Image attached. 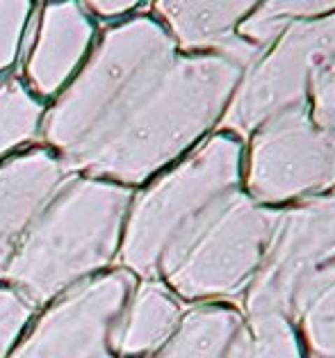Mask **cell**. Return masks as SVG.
<instances>
[{
    "mask_svg": "<svg viewBox=\"0 0 335 358\" xmlns=\"http://www.w3.org/2000/svg\"><path fill=\"white\" fill-rule=\"evenodd\" d=\"M242 69L183 53L146 3L101 28L80 71L48 103L39 146L76 173L137 189L215 133Z\"/></svg>",
    "mask_w": 335,
    "mask_h": 358,
    "instance_id": "cell-1",
    "label": "cell"
},
{
    "mask_svg": "<svg viewBox=\"0 0 335 358\" xmlns=\"http://www.w3.org/2000/svg\"><path fill=\"white\" fill-rule=\"evenodd\" d=\"M132 192L69 173L25 231L0 281L34 308L117 265Z\"/></svg>",
    "mask_w": 335,
    "mask_h": 358,
    "instance_id": "cell-2",
    "label": "cell"
},
{
    "mask_svg": "<svg viewBox=\"0 0 335 358\" xmlns=\"http://www.w3.org/2000/svg\"><path fill=\"white\" fill-rule=\"evenodd\" d=\"M244 142L215 130L171 167L132 192L117 265L155 278L164 251L228 192L242 187Z\"/></svg>",
    "mask_w": 335,
    "mask_h": 358,
    "instance_id": "cell-3",
    "label": "cell"
},
{
    "mask_svg": "<svg viewBox=\"0 0 335 358\" xmlns=\"http://www.w3.org/2000/svg\"><path fill=\"white\" fill-rule=\"evenodd\" d=\"M278 208L237 187L176 240L157 265L162 281L185 306L240 303L264 258Z\"/></svg>",
    "mask_w": 335,
    "mask_h": 358,
    "instance_id": "cell-4",
    "label": "cell"
},
{
    "mask_svg": "<svg viewBox=\"0 0 335 358\" xmlns=\"http://www.w3.org/2000/svg\"><path fill=\"white\" fill-rule=\"evenodd\" d=\"M335 66V10L294 21L242 69L217 130L242 142L271 117L301 108L308 90Z\"/></svg>",
    "mask_w": 335,
    "mask_h": 358,
    "instance_id": "cell-5",
    "label": "cell"
},
{
    "mask_svg": "<svg viewBox=\"0 0 335 358\" xmlns=\"http://www.w3.org/2000/svg\"><path fill=\"white\" fill-rule=\"evenodd\" d=\"M333 274L335 194L297 201L278 208L264 258L237 306L242 313L276 310L290 317Z\"/></svg>",
    "mask_w": 335,
    "mask_h": 358,
    "instance_id": "cell-6",
    "label": "cell"
},
{
    "mask_svg": "<svg viewBox=\"0 0 335 358\" xmlns=\"http://www.w3.org/2000/svg\"><path fill=\"white\" fill-rule=\"evenodd\" d=\"M242 187L267 208L335 194V133L315 126L306 106L271 117L244 139Z\"/></svg>",
    "mask_w": 335,
    "mask_h": 358,
    "instance_id": "cell-7",
    "label": "cell"
},
{
    "mask_svg": "<svg viewBox=\"0 0 335 358\" xmlns=\"http://www.w3.org/2000/svg\"><path fill=\"white\" fill-rule=\"evenodd\" d=\"M135 283L126 269L112 267L66 290L41 306L7 358H117L110 336Z\"/></svg>",
    "mask_w": 335,
    "mask_h": 358,
    "instance_id": "cell-8",
    "label": "cell"
},
{
    "mask_svg": "<svg viewBox=\"0 0 335 358\" xmlns=\"http://www.w3.org/2000/svg\"><path fill=\"white\" fill-rule=\"evenodd\" d=\"M99 32L83 3L34 5L16 76L43 103L55 101L90 57Z\"/></svg>",
    "mask_w": 335,
    "mask_h": 358,
    "instance_id": "cell-9",
    "label": "cell"
},
{
    "mask_svg": "<svg viewBox=\"0 0 335 358\" xmlns=\"http://www.w3.org/2000/svg\"><path fill=\"white\" fill-rule=\"evenodd\" d=\"M69 173L73 171L43 146L0 162V276L25 231Z\"/></svg>",
    "mask_w": 335,
    "mask_h": 358,
    "instance_id": "cell-10",
    "label": "cell"
},
{
    "mask_svg": "<svg viewBox=\"0 0 335 358\" xmlns=\"http://www.w3.org/2000/svg\"><path fill=\"white\" fill-rule=\"evenodd\" d=\"M255 7V0L237 3H176L157 0L148 3V10L169 32V37L183 53L217 55L246 66L253 62L258 50L249 46L237 28L246 14Z\"/></svg>",
    "mask_w": 335,
    "mask_h": 358,
    "instance_id": "cell-11",
    "label": "cell"
},
{
    "mask_svg": "<svg viewBox=\"0 0 335 358\" xmlns=\"http://www.w3.org/2000/svg\"><path fill=\"white\" fill-rule=\"evenodd\" d=\"M185 306L162 281L137 278L114 322L110 349L117 358H151L178 327Z\"/></svg>",
    "mask_w": 335,
    "mask_h": 358,
    "instance_id": "cell-12",
    "label": "cell"
},
{
    "mask_svg": "<svg viewBox=\"0 0 335 358\" xmlns=\"http://www.w3.org/2000/svg\"><path fill=\"white\" fill-rule=\"evenodd\" d=\"M242 320L235 303L187 306L171 338L151 358H224Z\"/></svg>",
    "mask_w": 335,
    "mask_h": 358,
    "instance_id": "cell-13",
    "label": "cell"
},
{
    "mask_svg": "<svg viewBox=\"0 0 335 358\" xmlns=\"http://www.w3.org/2000/svg\"><path fill=\"white\" fill-rule=\"evenodd\" d=\"M46 110L16 71L0 78V162L39 146Z\"/></svg>",
    "mask_w": 335,
    "mask_h": 358,
    "instance_id": "cell-14",
    "label": "cell"
},
{
    "mask_svg": "<svg viewBox=\"0 0 335 358\" xmlns=\"http://www.w3.org/2000/svg\"><path fill=\"white\" fill-rule=\"evenodd\" d=\"M224 358H308L292 320L283 313H244Z\"/></svg>",
    "mask_w": 335,
    "mask_h": 358,
    "instance_id": "cell-15",
    "label": "cell"
},
{
    "mask_svg": "<svg viewBox=\"0 0 335 358\" xmlns=\"http://www.w3.org/2000/svg\"><path fill=\"white\" fill-rule=\"evenodd\" d=\"M290 320L308 358H335V274L317 285Z\"/></svg>",
    "mask_w": 335,
    "mask_h": 358,
    "instance_id": "cell-16",
    "label": "cell"
},
{
    "mask_svg": "<svg viewBox=\"0 0 335 358\" xmlns=\"http://www.w3.org/2000/svg\"><path fill=\"white\" fill-rule=\"evenodd\" d=\"M335 10V0H287V3H255L253 10L246 14V19L240 23L237 34L260 50L269 46L280 32L290 28L294 21L311 19V16H320Z\"/></svg>",
    "mask_w": 335,
    "mask_h": 358,
    "instance_id": "cell-17",
    "label": "cell"
},
{
    "mask_svg": "<svg viewBox=\"0 0 335 358\" xmlns=\"http://www.w3.org/2000/svg\"><path fill=\"white\" fill-rule=\"evenodd\" d=\"M34 5L28 0L0 3V78L14 73V66H19Z\"/></svg>",
    "mask_w": 335,
    "mask_h": 358,
    "instance_id": "cell-18",
    "label": "cell"
},
{
    "mask_svg": "<svg viewBox=\"0 0 335 358\" xmlns=\"http://www.w3.org/2000/svg\"><path fill=\"white\" fill-rule=\"evenodd\" d=\"M34 315H37V308L14 287L0 281V358L10 356Z\"/></svg>",
    "mask_w": 335,
    "mask_h": 358,
    "instance_id": "cell-19",
    "label": "cell"
},
{
    "mask_svg": "<svg viewBox=\"0 0 335 358\" xmlns=\"http://www.w3.org/2000/svg\"><path fill=\"white\" fill-rule=\"evenodd\" d=\"M306 108L315 126L335 133V66L324 71L311 85Z\"/></svg>",
    "mask_w": 335,
    "mask_h": 358,
    "instance_id": "cell-20",
    "label": "cell"
},
{
    "mask_svg": "<svg viewBox=\"0 0 335 358\" xmlns=\"http://www.w3.org/2000/svg\"><path fill=\"white\" fill-rule=\"evenodd\" d=\"M85 10L90 12V16L105 28V25H112L117 21H123L139 12L146 3H137V0H87Z\"/></svg>",
    "mask_w": 335,
    "mask_h": 358,
    "instance_id": "cell-21",
    "label": "cell"
}]
</instances>
